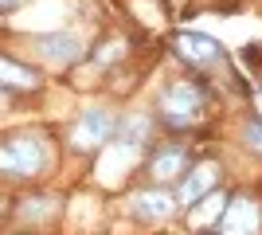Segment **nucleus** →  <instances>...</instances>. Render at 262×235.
I'll use <instances>...</instances> for the list:
<instances>
[{"instance_id":"14","label":"nucleus","mask_w":262,"mask_h":235,"mask_svg":"<svg viewBox=\"0 0 262 235\" xmlns=\"http://www.w3.org/2000/svg\"><path fill=\"white\" fill-rule=\"evenodd\" d=\"M243 63L251 71H262V44H247L243 47Z\"/></svg>"},{"instance_id":"8","label":"nucleus","mask_w":262,"mask_h":235,"mask_svg":"<svg viewBox=\"0 0 262 235\" xmlns=\"http://www.w3.org/2000/svg\"><path fill=\"white\" fill-rule=\"evenodd\" d=\"M184 165H188V149L184 145H161L149 161V173L157 180H172V177H184Z\"/></svg>"},{"instance_id":"3","label":"nucleus","mask_w":262,"mask_h":235,"mask_svg":"<svg viewBox=\"0 0 262 235\" xmlns=\"http://www.w3.org/2000/svg\"><path fill=\"white\" fill-rule=\"evenodd\" d=\"M176 55L184 59L188 67H200V71H223V47L219 39L211 35H200V32H180L172 39Z\"/></svg>"},{"instance_id":"13","label":"nucleus","mask_w":262,"mask_h":235,"mask_svg":"<svg viewBox=\"0 0 262 235\" xmlns=\"http://www.w3.org/2000/svg\"><path fill=\"white\" fill-rule=\"evenodd\" d=\"M243 141L251 145V153L262 157V118H251V122L243 125Z\"/></svg>"},{"instance_id":"5","label":"nucleus","mask_w":262,"mask_h":235,"mask_svg":"<svg viewBox=\"0 0 262 235\" xmlns=\"http://www.w3.org/2000/svg\"><path fill=\"white\" fill-rule=\"evenodd\" d=\"M219 227L223 235H258L262 231V204L254 196H231L223 216H219Z\"/></svg>"},{"instance_id":"15","label":"nucleus","mask_w":262,"mask_h":235,"mask_svg":"<svg viewBox=\"0 0 262 235\" xmlns=\"http://www.w3.org/2000/svg\"><path fill=\"white\" fill-rule=\"evenodd\" d=\"M20 4H24V0H0V12H16Z\"/></svg>"},{"instance_id":"9","label":"nucleus","mask_w":262,"mask_h":235,"mask_svg":"<svg viewBox=\"0 0 262 235\" xmlns=\"http://www.w3.org/2000/svg\"><path fill=\"white\" fill-rule=\"evenodd\" d=\"M172 196L168 192H137L133 196V216L137 220H168L172 216Z\"/></svg>"},{"instance_id":"1","label":"nucleus","mask_w":262,"mask_h":235,"mask_svg":"<svg viewBox=\"0 0 262 235\" xmlns=\"http://www.w3.org/2000/svg\"><path fill=\"white\" fill-rule=\"evenodd\" d=\"M47 168V145L35 134H12L0 141V173L4 177H35Z\"/></svg>"},{"instance_id":"4","label":"nucleus","mask_w":262,"mask_h":235,"mask_svg":"<svg viewBox=\"0 0 262 235\" xmlns=\"http://www.w3.org/2000/svg\"><path fill=\"white\" fill-rule=\"evenodd\" d=\"M110 137H114V118H110L102 106H98V110H94V106H90V110H82V114H78V122L71 125V145L82 149V153L102 149Z\"/></svg>"},{"instance_id":"12","label":"nucleus","mask_w":262,"mask_h":235,"mask_svg":"<svg viewBox=\"0 0 262 235\" xmlns=\"http://www.w3.org/2000/svg\"><path fill=\"white\" fill-rule=\"evenodd\" d=\"M55 208H59V200H51V196H28L20 204V216L24 220H47V216H55Z\"/></svg>"},{"instance_id":"6","label":"nucleus","mask_w":262,"mask_h":235,"mask_svg":"<svg viewBox=\"0 0 262 235\" xmlns=\"http://www.w3.org/2000/svg\"><path fill=\"white\" fill-rule=\"evenodd\" d=\"M219 184V165L215 161H200V165H188L184 180H180V204L196 208L204 196H211V188Z\"/></svg>"},{"instance_id":"10","label":"nucleus","mask_w":262,"mask_h":235,"mask_svg":"<svg viewBox=\"0 0 262 235\" xmlns=\"http://www.w3.org/2000/svg\"><path fill=\"white\" fill-rule=\"evenodd\" d=\"M12 87V90H35L39 87V75H35L32 67H24V63H16V59L0 55V90Z\"/></svg>"},{"instance_id":"11","label":"nucleus","mask_w":262,"mask_h":235,"mask_svg":"<svg viewBox=\"0 0 262 235\" xmlns=\"http://www.w3.org/2000/svg\"><path fill=\"white\" fill-rule=\"evenodd\" d=\"M118 141H121V149H137V145H145V141H149V118H145V114H133V118H125V122H121Z\"/></svg>"},{"instance_id":"16","label":"nucleus","mask_w":262,"mask_h":235,"mask_svg":"<svg viewBox=\"0 0 262 235\" xmlns=\"http://www.w3.org/2000/svg\"><path fill=\"white\" fill-rule=\"evenodd\" d=\"M0 106H4V90H0Z\"/></svg>"},{"instance_id":"7","label":"nucleus","mask_w":262,"mask_h":235,"mask_svg":"<svg viewBox=\"0 0 262 235\" xmlns=\"http://www.w3.org/2000/svg\"><path fill=\"white\" fill-rule=\"evenodd\" d=\"M35 51L51 63H75L82 55V39L75 32H55V35H39L35 39Z\"/></svg>"},{"instance_id":"2","label":"nucleus","mask_w":262,"mask_h":235,"mask_svg":"<svg viewBox=\"0 0 262 235\" xmlns=\"http://www.w3.org/2000/svg\"><path fill=\"white\" fill-rule=\"evenodd\" d=\"M204 102H208L204 87L180 78V82H168V87L161 90V102H157V106H161L168 125H192L200 114H204Z\"/></svg>"}]
</instances>
